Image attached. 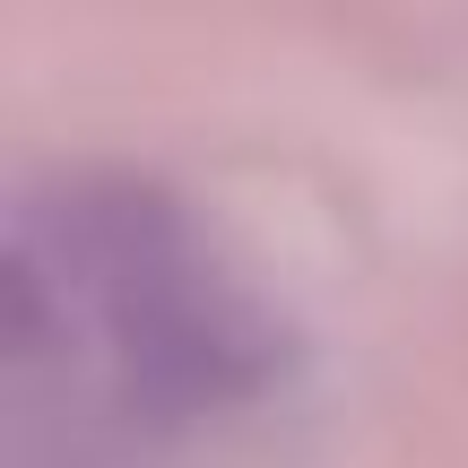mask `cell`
Here are the masks:
<instances>
[{
  "label": "cell",
  "mask_w": 468,
  "mask_h": 468,
  "mask_svg": "<svg viewBox=\"0 0 468 468\" xmlns=\"http://www.w3.org/2000/svg\"><path fill=\"white\" fill-rule=\"evenodd\" d=\"M52 382L122 442L191 434L278 382V338L165 200L69 191L17 208L9 243V390Z\"/></svg>",
  "instance_id": "cell-1"
}]
</instances>
